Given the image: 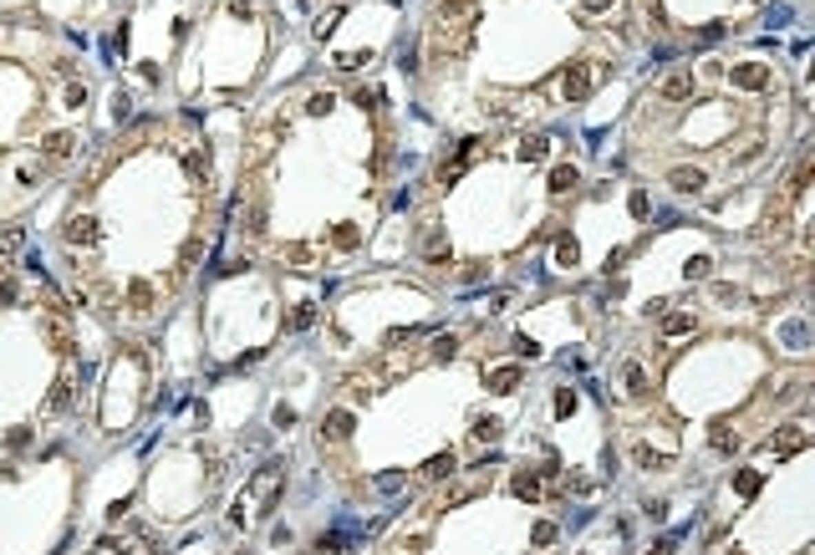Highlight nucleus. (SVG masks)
I'll return each mask as SVG.
<instances>
[{
	"label": "nucleus",
	"mask_w": 815,
	"mask_h": 555,
	"mask_svg": "<svg viewBox=\"0 0 815 555\" xmlns=\"http://www.w3.org/2000/svg\"><path fill=\"white\" fill-rule=\"evenodd\" d=\"M555 255H561V265H576V260H581V250H576V240H561V250H555Z\"/></svg>",
	"instance_id": "obj_23"
},
{
	"label": "nucleus",
	"mask_w": 815,
	"mask_h": 555,
	"mask_svg": "<svg viewBox=\"0 0 815 555\" xmlns=\"http://www.w3.org/2000/svg\"><path fill=\"white\" fill-rule=\"evenodd\" d=\"M561 92H566V102H586L591 92H597V67H591V61H576V67L566 72Z\"/></svg>",
	"instance_id": "obj_2"
},
{
	"label": "nucleus",
	"mask_w": 815,
	"mask_h": 555,
	"mask_svg": "<svg viewBox=\"0 0 815 555\" xmlns=\"http://www.w3.org/2000/svg\"><path fill=\"white\" fill-rule=\"evenodd\" d=\"M734 489H739V499H754V494H759V474H754V469H739V474H734Z\"/></svg>",
	"instance_id": "obj_11"
},
{
	"label": "nucleus",
	"mask_w": 815,
	"mask_h": 555,
	"mask_svg": "<svg viewBox=\"0 0 815 555\" xmlns=\"http://www.w3.org/2000/svg\"><path fill=\"white\" fill-rule=\"evenodd\" d=\"M76 148V138L72 133H51L46 143H41V153H51V158H61V153H72Z\"/></svg>",
	"instance_id": "obj_12"
},
{
	"label": "nucleus",
	"mask_w": 815,
	"mask_h": 555,
	"mask_svg": "<svg viewBox=\"0 0 815 555\" xmlns=\"http://www.w3.org/2000/svg\"><path fill=\"white\" fill-rule=\"evenodd\" d=\"M672 189H678V193H698V189H703V174H698V169H678V174H672Z\"/></svg>",
	"instance_id": "obj_8"
},
{
	"label": "nucleus",
	"mask_w": 815,
	"mask_h": 555,
	"mask_svg": "<svg viewBox=\"0 0 815 555\" xmlns=\"http://www.w3.org/2000/svg\"><path fill=\"white\" fill-rule=\"evenodd\" d=\"M311 316H316V306H296V311H291V331H306Z\"/></svg>",
	"instance_id": "obj_20"
},
{
	"label": "nucleus",
	"mask_w": 815,
	"mask_h": 555,
	"mask_svg": "<svg viewBox=\"0 0 815 555\" xmlns=\"http://www.w3.org/2000/svg\"><path fill=\"white\" fill-rule=\"evenodd\" d=\"M515 494H520V499H540V479L530 469H520V474H515Z\"/></svg>",
	"instance_id": "obj_10"
},
{
	"label": "nucleus",
	"mask_w": 815,
	"mask_h": 555,
	"mask_svg": "<svg viewBox=\"0 0 815 555\" xmlns=\"http://www.w3.org/2000/svg\"><path fill=\"white\" fill-rule=\"evenodd\" d=\"M652 555H672V545H668V540H663V545H657V550H652Z\"/></svg>",
	"instance_id": "obj_30"
},
{
	"label": "nucleus",
	"mask_w": 815,
	"mask_h": 555,
	"mask_svg": "<svg viewBox=\"0 0 815 555\" xmlns=\"http://www.w3.org/2000/svg\"><path fill=\"white\" fill-rule=\"evenodd\" d=\"M454 352H459V342H454V337H438V342H433V357H438V362H448Z\"/></svg>",
	"instance_id": "obj_21"
},
{
	"label": "nucleus",
	"mask_w": 815,
	"mask_h": 555,
	"mask_svg": "<svg viewBox=\"0 0 815 555\" xmlns=\"http://www.w3.org/2000/svg\"><path fill=\"white\" fill-rule=\"evenodd\" d=\"M479 21V0H444L438 6V46L444 51H464Z\"/></svg>",
	"instance_id": "obj_1"
},
{
	"label": "nucleus",
	"mask_w": 815,
	"mask_h": 555,
	"mask_svg": "<svg viewBox=\"0 0 815 555\" xmlns=\"http://www.w3.org/2000/svg\"><path fill=\"white\" fill-rule=\"evenodd\" d=\"M800 438H805V428H795V423H785V428L770 433V454H795Z\"/></svg>",
	"instance_id": "obj_5"
},
{
	"label": "nucleus",
	"mask_w": 815,
	"mask_h": 555,
	"mask_svg": "<svg viewBox=\"0 0 815 555\" xmlns=\"http://www.w3.org/2000/svg\"><path fill=\"white\" fill-rule=\"evenodd\" d=\"M448 469H454V454H438V459H429V469H423V474H433V479H438V474H448Z\"/></svg>",
	"instance_id": "obj_22"
},
{
	"label": "nucleus",
	"mask_w": 815,
	"mask_h": 555,
	"mask_svg": "<svg viewBox=\"0 0 815 555\" xmlns=\"http://www.w3.org/2000/svg\"><path fill=\"white\" fill-rule=\"evenodd\" d=\"M92 235H97V224H92V219H72V229H67V240H72V244H92Z\"/></svg>",
	"instance_id": "obj_13"
},
{
	"label": "nucleus",
	"mask_w": 815,
	"mask_h": 555,
	"mask_svg": "<svg viewBox=\"0 0 815 555\" xmlns=\"http://www.w3.org/2000/svg\"><path fill=\"white\" fill-rule=\"evenodd\" d=\"M663 331H668V337H688V331H693V316H683V311H672V316L663 321Z\"/></svg>",
	"instance_id": "obj_14"
},
{
	"label": "nucleus",
	"mask_w": 815,
	"mask_h": 555,
	"mask_svg": "<svg viewBox=\"0 0 815 555\" xmlns=\"http://www.w3.org/2000/svg\"><path fill=\"white\" fill-rule=\"evenodd\" d=\"M546 148H550L546 138H525V143H520V158H525V163H535V158H546Z\"/></svg>",
	"instance_id": "obj_17"
},
{
	"label": "nucleus",
	"mask_w": 815,
	"mask_h": 555,
	"mask_svg": "<svg viewBox=\"0 0 815 555\" xmlns=\"http://www.w3.org/2000/svg\"><path fill=\"white\" fill-rule=\"evenodd\" d=\"M698 92V82H693V72H672L668 82H663V102H688Z\"/></svg>",
	"instance_id": "obj_3"
},
{
	"label": "nucleus",
	"mask_w": 815,
	"mask_h": 555,
	"mask_svg": "<svg viewBox=\"0 0 815 555\" xmlns=\"http://www.w3.org/2000/svg\"><path fill=\"white\" fill-rule=\"evenodd\" d=\"M336 16H342V10H327V16H321V21H316V36H327V31H331V25H336Z\"/></svg>",
	"instance_id": "obj_28"
},
{
	"label": "nucleus",
	"mask_w": 815,
	"mask_h": 555,
	"mask_svg": "<svg viewBox=\"0 0 815 555\" xmlns=\"http://www.w3.org/2000/svg\"><path fill=\"white\" fill-rule=\"evenodd\" d=\"M520 387V367H499V372H489V392H515Z\"/></svg>",
	"instance_id": "obj_7"
},
{
	"label": "nucleus",
	"mask_w": 815,
	"mask_h": 555,
	"mask_svg": "<svg viewBox=\"0 0 815 555\" xmlns=\"http://www.w3.org/2000/svg\"><path fill=\"white\" fill-rule=\"evenodd\" d=\"M714 448H719V454H734V448H739V433H729L719 423V428H714Z\"/></svg>",
	"instance_id": "obj_18"
},
{
	"label": "nucleus",
	"mask_w": 815,
	"mask_h": 555,
	"mask_svg": "<svg viewBox=\"0 0 815 555\" xmlns=\"http://www.w3.org/2000/svg\"><path fill=\"white\" fill-rule=\"evenodd\" d=\"M327 428H331V433H352V418H347V412H331Z\"/></svg>",
	"instance_id": "obj_25"
},
{
	"label": "nucleus",
	"mask_w": 815,
	"mask_h": 555,
	"mask_svg": "<svg viewBox=\"0 0 815 555\" xmlns=\"http://www.w3.org/2000/svg\"><path fill=\"white\" fill-rule=\"evenodd\" d=\"M46 408H51V412H67V408H72V387L56 382V387H51V403H46Z\"/></svg>",
	"instance_id": "obj_16"
},
{
	"label": "nucleus",
	"mask_w": 815,
	"mask_h": 555,
	"mask_svg": "<svg viewBox=\"0 0 815 555\" xmlns=\"http://www.w3.org/2000/svg\"><path fill=\"white\" fill-rule=\"evenodd\" d=\"M336 244H342V250H352V244H357V229L342 224V229H336Z\"/></svg>",
	"instance_id": "obj_26"
},
{
	"label": "nucleus",
	"mask_w": 815,
	"mask_h": 555,
	"mask_svg": "<svg viewBox=\"0 0 815 555\" xmlns=\"http://www.w3.org/2000/svg\"><path fill=\"white\" fill-rule=\"evenodd\" d=\"M571 412H576V392L561 387V392H555V418H571Z\"/></svg>",
	"instance_id": "obj_19"
},
{
	"label": "nucleus",
	"mask_w": 815,
	"mask_h": 555,
	"mask_svg": "<svg viewBox=\"0 0 815 555\" xmlns=\"http://www.w3.org/2000/svg\"><path fill=\"white\" fill-rule=\"evenodd\" d=\"M708 275V260H703V255H698V260H688V280H703Z\"/></svg>",
	"instance_id": "obj_27"
},
{
	"label": "nucleus",
	"mask_w": 815,
	"mask_h": 555,
	"mask_svg": "<svg viewBox=\"0 0 815 555\" xmlns=\"http://www.w3.org/2000/svg\"><path fill=\"white\" fill-rule=\"evenodd\" d=\"M550 189H555V193H566V189H576V169H571V163H561V169H555V174H550Z\"/></svg>",
	"instance_id": "obj_15"
},
{
	"label": "nucleus",
	"mask_w": 815,
	"mask_h": 555,
	"mask_svg": "<svg viewBox=\"0 0 815 555\" xmlns=\"http://www.w3.org/2000/svg\"><path fill=\"white\" fill-rule=\"evenodd\" d=\"M612 6H617V0H581V10H586V16H606Z\"/></svg>",
	"instance_id": "obj_24"
},
{
	"label": "nucleus",
	"mask_w": 815,
	"mask_h": 555,
	"mask_svg": "<svg viewBox=\"0 0 815 555\" xmlns=\"http://www.w3.org/2000/svg\"><path fill=\"white\" fill-rule=\"evenodd\" d=\"M46 331H51V342H56L61 352H72V331H67V316H46Z\"/></svg>",
	"instance_id": "obj_9"
},
{
	"label": "nucleus",
	"mask_w": 815,
	"mask_h": 555,
	"mask_svg": "<svg viewBox=\"0 0 815 555\" xmlns=\"http://www.w3.org/2000/svg\"><path fill=\"white\" fill-rule=\"evenodd\" d=\"M622 382H627L632 397H648V372H642L637 357H632V362H622Z\"/></svg>",
	"instance_id": "obj_6"
},
{
	"label": "nucleus",
	"mask_w": 815,
	"mask_h": 555,
	"mask_svg": "<svg viewBox=\"0 0 815 555\" xmlns=\"http://www.w3.org/2000/svg\"><path fill=\"white\" fill-rule=\"evenodd\" d=\"M729 555H744V550H729Z\"/></svg>",
	"instance_id": "obj_31"
},
{
	"label": "nucleus",
	"mask_w": 815,
	"mask_h": 555,
	"mask_svg": "<svg viewBox=\"0 0 815 555\" xmlns=\"http://www.w3.org/2000/svg\"><path fill=\"white\" fill-rule=\"evenodd\" d=\"M331 112V97H311V118H327Z\"/></svg>",
	"instance_id": "obj_29"
},
{
	"label": "nucleus",
	"mask_w": 815,
	"mask_h": 555,
	"mask_svg": "<svg viewBox=\"0 0 815 555\" xmlns=\"http://www.w3.org/2000/svg\"><path fill=\"white\" fill-rule=\"evenodd\" d=\"M770 82V72L759 67V61H744V67H734V87H744V92H759V87Z\"/></svg>",
	"instance_id": "obj_4"
}]
</instances>
